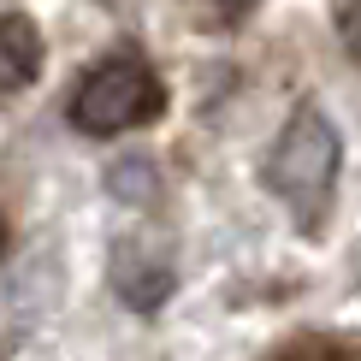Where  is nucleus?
<instances>
[{
  "mask_svg": "<svg viewBox=\"0 0 361 361\" xmlns=\"http://www.w3.org/2000/svg\"><path fill=\"white\" fill-rule=\"evenodd\" d=\"M332 178H338V125L320 107H296L267 154V190L290 207V219L308 237L320 231L326 207H332Z\"/></svg>",
  "mask_w": 361,
  "mask_h": 361,
  "instance_id": "obj_1",
  "label": "nucleus"
},
{
  "mask_svg": "<svg viewBox=\"0 0 361 361\" xmlns=\"http://www.w3.org/2000/svg\"><path fill=\"white\" fill-rule=\"evenodd\" d=\"M160 107H166V89L160 78L142 66L137 54H113L101 66H89L78 83H71L66 118L83 130V137H118V130L148 125Z\"/></svg>",
  "mask_w": 361,
  "mask_h": 361,
  "instance_id": "obj_2",
  "label": "nucleus"
},
{
  "mask_svg": "<svg viewBox=\"0 0 361 361\" xmlns=\"http://www.w3.org/2000/svg\"><path fill=\"white\" fill-rule=\"evenodd\" d=\"M172 284H178V267H172L166 249L130 243V249L113 255V290H118V302H130L137 314H154L172 296Z\"/></svg>",
  "mask_w": 361,
  "mask_h": 361,
  "instance_id": "obj_3",
  "label": "nucleus"
},
{
  "mask_svg": "<svg viewBox=\"0 0 361 361\" xmlns=\"http://www.w3.org/2000/svg\"><path fill=\"white\" fill-rule=\"evenodd\" d=\"M36 71H42V30L30 24L24 12H6V18H0V95L30 89Z\"/></svg>",
  "mask_w": 361,
  "mask_h": 361,
  "instance_id": "obj_4",
  "label": "nucleus"
},
{
  "mask_svg": "<svg viewBox=\"0 0 361 361\" xmlns=\"http://www.w3.org/2000/svg\"><path fill=\"white\" fill-rule=\"evenodd\" d=\"M107 184H113V202H130V207H154L160 202V184H154V166H148V160H118L107 172Z\"/></svg>",
  "mask_w": 361,
  "mask_h": 361,
  "instance_id": "obj_5",
  "label": "nucleus"
},
{
  "mask_svg": "<svg viewBox=\"0 0 361 361\" xmlns=\"http://www.w3.org/2000/svg\"><path fill=\"white\" fill-rule=\"evenodd\" d=\"M267 361H338V350L320 343V338H296V343H284V350L267 355Z\"/></svg>",
  "mask_w": 361,
  "mask_h": 361,
  "instance_id": "obj_6",
  "label": "nucleus"
},
{
  "mask_svg": "<svg viewBox=\"0 0 361 361\" xmlns=\"http://www.w3.org/2000/svg\"><path fill=\"white\" fill-rule=\"evenodd\" d=\"M332 24H338V36H343V54L361 66V6H338Z\"/></svg>",
  "mask_w": 361,
  "mask_h": 361,
  "instance_id": "obj_7",
  "label": "nucleus"
},
{
  "mask_svg": "<svg viewBox=\"0 0 361 361\" xmlns=\"http://www.w3.org/2000/svg\"><path fill=\"white\" fill-rule=\"evenodd\" d=\"M0 255H6V219H0Z\"/></svg>",
  "mask_w": 361,
  "mask_h": 361,
  "instance_id": "obj_8",
  "label": "nucleus"
}]
</instances>
